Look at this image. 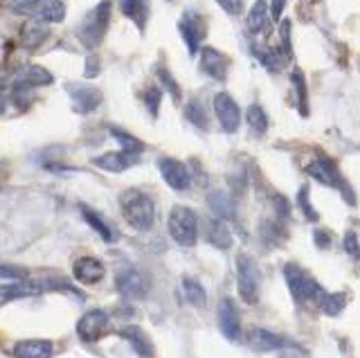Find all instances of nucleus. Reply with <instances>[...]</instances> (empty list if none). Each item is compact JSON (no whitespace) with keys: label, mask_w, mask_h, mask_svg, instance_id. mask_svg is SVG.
<instances>
[{"label":"nucleus","mask_w":360,"mask_h":358,"mask_svg":"<svg viewBox=\"0 0 360 358\" xmlns=\"http://www.w3.org/2000/svg\"><path fill=\"white\" fill-rule=\"evenodd\" d=\"M284 282L288 286V293L297 307L313 305L320 307L322 298L326 295V290L320 286V282L315 279L307 268H302L295 262H288L284 266Z\"/></svg>","instance_id":"1"},{"label":"nucleus","mask_w":360,"mask_h":358,"mask_svg":"<svg viewBox=\"0 0 360 358\" xmlns=\"http://www.w3.org/2000/svg\"><path fill=\"white\" fill-rule=\"evenodd\" d=\"M120 210L124 221L129 223L133 230L149 232L155 226V203L153 198L142 192V189H127L120 196Z\"/></svg>","instance_id":"2"},{"label":"nucleus","mask_w":360,"mask_h":358,"mask_svg":"<svg viewBox=\"0 0 360 358\" xmlns=\"http://www.w3.org/2000/svg\"><path fill=\"white\" fill-rule=\"evenodd\" d=\"M167 230L180 248H194L200 239V217L187 205H174L167 219Z\"/></svg>","instance_id":"3"},{"label":"nucleus","mask_w":360,"mask_h":358,"mask_svg":"<svg viewBox=\"0 0 360 358\" xmlns=\"http://www.w3.org/2000/svg\"><path fill=\"white\" fill-rule=\"evenodd\" d=\"M110 12L112 3L110 0H101L99 5H95L90 12L84 16L82 25L77 27V39L82 41V46L86 48H97L104 41L108 25H110Z\"/></svg>","instance_id":"4"},{"label":"nucleus","mask_w":360,"mask_h":358,"mask_svg":"<svg viewBox=\"0 0 360 358\" xmlns=\"http://www.w3.org/2000/svg\"><path fill=\"white\" fill-rule=\"evenodd\" d=\"M262 268L252 255L241 252L236 257V290L245 305H257L262 298Z\"/></svg>","instance_id":"5"},{"label":"nucleus","mask_w":360,"mask_h":358,"mask_svg":"<svg viewBox=\"0 0 360 358\" xmlns=\"http://www.w3.org/2000/svg\"><path fill=\"white\" fill-rule=\"evenodd\" d=\"M178 32H180V37H183V43L187 46V52L194 57V54L200 52L202 41L207 37L205 16L196 12V9H185L183 16L178 20Z\"/></svg>","instance_id":"6"},{"label":"nucleus","mask_w":360,"mask_h":358,"mask_svg":"<svg viewBox=\"0 0 360 358\" xmlns=\"http://www.w3.org/2000/svg\"><path fill=\"white\" fill-rule=\"evenodd\" d=\"M307 174L313 178V181H318L320 185L324 187H333V189H340L345 200H347V194L352 196V189H349V185L345 183L342 174L338 172V167L331 158H326V155H318L315 160H311L307 165ZM352 200L356 203V198L352 196Z\"/></svg>","instance_id":"7"},{"label":"nucleus","mask_w":360,"mask_h":358,"mask_svg":"<svg viewBox=\"0 0 360 358\" xmlns=\"http://www.w3.org/2000/svg\"><path fill=\"white\" fill-rule=\"evenodd\" d=\"M212 108H214V115H217V122L223 133H232L239 131L241 127V120H243V113H241V106L236 104V99L230 95V93H217L212 99Z\"/></svg>","instance_id":"8"},{"label":"nucleus","mask_w":360,"mask_h":358,"mask_svg":"<svg viewBox=\"0 0 360 358\" xmlns=\"http://www.w3.org/2000/svg\"><path fill=\"white\" fill-rule=\"evenodd\" d=\"M75 331L79 335V340L99 343L101 338H106L110 331V316L104 309H90L77 320Z\"/></svg>","instance_id":"9"},{"label":"nucleus","mask_w":360,"mask_h":358,"mask_svg":"<svg viewBox=\"0 0 360 358\" xmlns=\"http://www.w3.org/2000/svg\"><path fill=\"white\" fill-rule=\"evenodd\" d=\"M245 343L257 354L284 352V350H300L295 340H290V338H286V335L275 333V331H270V329H264V327L252 329L250 333H248Z\"/></svg>","instance_id":"10"},{"label":"nucleus","mask_w":360,"mask_h":358,"mask_svg":"<svg viewBox=\"0 0 360 358\" xmlns=\"http://www.w3.org/2000/svg\"><path fill=\"white\" fill-rule=\"evenodd\" d=\"M149 288L151 284H149V279H146V275L133 266L120 268L115 275V290L127 300H142L149 293Z\"/></svg>","instance_id":"11"},{"label":"nucleus","mask_w":360,"mask_h":358,"mask_svg":"<svg viewBox=\"0 0 360 358\" xmlns=\"http://www.w3.org/2000/svg\"><path fill=\"white\" fill-rule=\"evenodd\" d=\"M158 172H160L162 181L172 187L174 192H187L191 187V172L183 160L162 155V158H158Z\"/></svg>","instance_id":"12"},{"label":"nucleus","mask_w":360,"mask_h":358,"mask_svg":"<svg viewBox=\"0 0 360 358\" xmlns=\"http://www.w3.org/2000/svg\"><path fill=\"white\" fill-rule=\"evenodd\" d=\"M217 318H219V331L223 333L225 340L236 343L241 338V316H239V307H236V302L232 298H223L219 302Z\"/></svg>","instance_id":"13"},{"label":"nucleus","mask_w":360,"mask_h":358,"mask_svg":"<svg viewBox=\"0 0 360 358\" xmlns=\"http://www.w3.org/2000/svg\"><path fill=\"white\" fill-rule=\"evenodd\" d=\"M198 68L200 72L210 77L214 82H225L228 79V70H230V59L225 57L223 52L217 48H200V59H198Z\"/></svg>","instance_id":"14"},{"label":"nucleus","mask_w":360,"mask_h":358,"mask_svg":"<svg viewBox=\"0 0 360 358\" xmlns=\"http://www.w3.org/2000/svg\"><path fill=\"white\" fill-rule=\"evenodd\" d=\"M68 93H70L72 108L77 110L79 115L93 113V110L99 108L101 99H104V95H101L99 88L88 86V84H70V86H68Z\"/></svg>","instance_id":"15"},{"label":"nucleus","mask_w":360,"mask_h":358,"mask_svg":"<svg viewBox=\"0 0 360 358\" xmlns=\"http://www.w3.org/2000/svg\"><path fill=\"white\" fill-rule=\"evenodd\" d=\"M202 239L217 250H230L234 245V237H232V230L228 228V223L217 217L202 219Z\"/></svg>","instance_id":"16"},{"label":"nucleus","mask_w":360,"mask_h":358,"mask_svg":"<svg viewBox=\"0 0 360 358\" xmlns=\"http://www.w3.org/2000/svg\"><path fill=\"white\" fill-rule=\"evenodd\" d=\"M72 275L79 284L93 286L106 277V266L101 260H97V257H79V260L72 264Z\"/></svg>","instance_id":"17"},{"label":"nucleus","mask_w":360,"mask_h":358,"mask_svg":"<svg viewBox=\"0 0 360 358\" xmlns=\"http://www.w3.org/2000/svg\"><path fill=\"white\" fill-rule=\"evenodd\" d=\"M45 293L43 282H32V279H22V282H7L0 284V307H7L16 300H25Z\"/></svg>","instance_id":"18"},{"label":"nucleus","mask_w":360,"mask_h":358,"mask_svg":"<svg viewBox=\"0 0 360 358\" xmlns=\"http://www.w3.org/2000/svg\"><path fill=\"white\" fill-rule=\"evenodd\" d=\"M120 335L131 345V350L140 358H155V345L151 340V335L142 327H138V324H127V327H122Z\"/></svg>","instance_id":"19"},{"label":"nucleus","mask_w":360,"mask_h":358,"mask_svg":"<svg viewBox=\"0 0 360 358\" xmlns=\"http://www.w3.org/2000/svg\"><path fill=\"white\" fill-rule=\"evenodd\" d=\"M135 162H138V155L127 153V151H106L97 155V158H93V165L108 174H122L131 170Z\"/></svg>","instance_id":"20"},{"label":"nucleus","mask_w":360,"mask_h":358,"mask_svg":"<svg viewBox=\"0 0 360 358\" xmlns=\"http://www.w3.org/2000/svg\"><path fill=\"white\" fill-rule=\"evenodd\" d=\"M11 356L14 358H54V345L45 338L18 340L11 347Z\"/></svg>","instance_id":"21"},{"label":"nucleus","mask_w":360,"mask_h":358,"mask_svg":"<svg viewBox=\"0 0 360 358\" xmlns=\"http://www.w3.org/2000/svg\"><path fill=\"white\" fill-rule=\"evenodd\" d=\"M207 205L217 219H223V221L236 219V200L230 192H225V189H214V192H210Z\"/></svg>","instance_id":"22"},{"label":"nucleus","mask_w":360,"mask_h":358,"mask_svg":"<svg viewBox=\"0 0 360 358\" xmlns=\"http://www.w3.org/2000/svg\"><path fill=\"white\" fill-rule=\"evenodd\" d=\"M248 30L252 32L255 37H266L270 34V30H273V18H270V9L264 0H257L252 5V9L248 12Z\"/></svg>","instance_id":"23"},{"label":"nucleus","mask_w":360,"mask_h":358,"mask_svg":"<svg viewBox=\"0 0 360 358\" xmlns=\"http://www.w3.org/2000/svg\"><path fill=\"white\" fill-rule=\"evenodd\" d=\"M43 23H63L65 20V5L63 0H37L34 5L25 7Z\"/></svg>","instance_id":"24"},{"label":"nucleus","mask_w":360,"mask_h":358,"mask_svg":"<svg viewBox=\"0 0 360 358\" xmlns=\"http://www.w3.org/2000/svg\"><path fill=\"white\" fill-rule=\"evenodd\" d=\"M79 210H82L84 221L99 234L101 241H106V243H115L117 241V232L112 230V226L99 215V212H95L93 207H88V205H79Z\"/></svg>","instance_id":"25"},{"label":"nucleus","mask_w":360,"mask_h":358,"mask_svg":"<svg viewBox=\"0 0 360 358\" xmlns=\"http://www.w3.org/2000/svg\"><path fill=\"white\" fill-rule=\"evenodd\" d=\"M54 77L50 70L41 68V65H27V68L18 70L16 75V88H39V86H50Z\"/></svg>","instance_id":"26"},{"label":"nucleus","mask_w":360,"mask_h":358,"mask_svg":"<svg viewBox=\"0 0 360 358\" xmlns=\"http://www.w3.org/2000/svg\"><path fill=\"white\" fill-rule=\"evenodd\" d=\"M180 290L189 307L194 309H205L207 307V290L196 277H183L180 279Z\"/></svg>","instance_id":"27"},{"label":"nucleus","mask_w":360,"mask_h":358,"mask_svg":"<svg viewBox=\"0 0 360 358\" xmlns=\"http://www.w3.org/2000/svg\"><path fill=\"white\" fill-rule=\"evenodd\" d=\"M48 34H50L48 25L41 23V20H30V23H25L20 30V46L27 50H34L48 39Z\"/></svg>","instance_id":"28"},{"label":"nucleus","mask_w":360,"mask_h":358,"mask_svg":"<svg viewBox=\"0 0 360 358\" xmlns=\"http://www.w3.org/2000/svg\"><path fill=\"white\" fill-rule=\"evenodd\" d=\"M183 115L189 122L191 127L198 129V131H210V115H207V108L200 99H189L183 108Z\"/></svg>","instance_id":"29"},{"label":"nucleus","mask_w":360,"mask_h":358,"mask_svg":"<svg viewBox=\"0 0 360 358\" xmlns=\"http://www.w3.org/2000/svg\"><path fill=\"white\" fill-rule=\"evenodd\" d=\"M245 122L248 127H250L252 136L257 138H264L268 133V127H270V120H268V113L264 110L262 104H250L245 110Z\"/></svg>","instance_id":"30"},{"label":"nucleus","mask_w":360,"mask_h":358,"mask_svg":"<svg viewBox=\"0 0 360 358\" xmlns=\"http://www.w3.org/2000/svg\"><path fill=\"white\" fill-rule=\"evenodd\" d=\"M122 12L142 32L149 18V0H122Z\"/></svg>","instance_id":"31"},{"label":"nucleus","mask_w":360,"mask_h":358,"mask_svg":"<svg viewBox=\"0 0 360 358\" xmlns=\"http://www.w3.org/2000/svg\"><path fill=\"white\" fill-rule=\"evenodd\" d=\"M108 133H110V138L115 140L120 144V149L122 151H127V153H133V155H140L146 147H144V142L140 138H135L133 133L129 131H124L120 127H108Z\"/></svg>","instance_id":"32"},{"label":"nucleus","mask_w":360,"mask_h":358,"mask_svg":"<svg viewBox=\"0 0 360 358\" xmlns=\"http://www.w3.org/2000/svg\"><path fill=\"white\" fill-rule=\"evenodd\" d=\"M290 86H292V95H295V104H297L300 115L307 117L309 115V86H307V79H304L302 70L295 68L290 72Z\"/></svg>","instance_id":"33"},{"label":"nucleus","mask_w":360,"mask_h":358,"mask_svg":"<svg viewBox=\"0 0 360 358\" xmlns=\"http://www.w3.org/2000/svg\"><path fill=\"white\" fill-rule=\"evenodd\" d=\"M259 237H262V243L266 248H277V245L286 239V232L281 230V226L275 219H264L262 228H259Z\"/></svg>","instance_id":"34"},{"label":"nucleus","mask_w":360,"mask_h":358,"mask_svg":"<svg viewBox=\"0 0 360 358\" xmlns=\"http://www.w3.org/2000/svg\"><path fill=\"white\" fill-rule=\"evenodd\" d=\"M155 75H158V82L162 86V91L178 104L180 97H183V88H180V84L174 79V75L169 72V68H165V65H155Z\"/></svg>","instance_id":"35"},{"label":"nucleus","mask_w":360,"mask_h":358,"mask_svg":"<svg viewBox=\"0 0 360 358\" xmlns=\"http://www.w3.org/2000/svg\"><path fill=\"white\" fill-rule=\"evenodd\" d=\"M345 307H347V295H345V293H326V295L322 298V302H320V307H318V309H320L322 313H326V316L335 318V316H340Z\"/></svg>","instance_id":"36"},{"label":"nucleus","mask_w":360,"mask_h":358,"mask_svg":"<svg viewBox=\"0 0 360 358\" xmlns=\"http://www.w3.org/2000/svg\"><path fill=\"white\" fill-rule=\"evenodd\" d=\"M162 97H165V91L158 86H146L144 91V104H146V110L151 113V117H158V110H160V104H162Z\"/></svg>","instance_id":"37"},{"label":"nucleus","mask_w":360,"mask_h":358,"mask_svg":"<svg viewBox=\"0 0 360 358\" xmlns=\"http://www.w3.org/2000/svg\"><path fill=\"white\" fill-rule=\"evenodd\" d=\"M295 203H297V207L302 210V215L307 217L309 221H313V223H315V221H320V215H318V212H315L313 203L309 200V187H300Z\"/></svg>","instance_id":"38"},{"label":"nucleus","mask_w":360,"mask_h":358,"mask_svg":"<svg viewBox=\"0 0 360 358\" xmlns=\"http://www.w3.org/2000/svg\"><path fill=\"white\" fill-rule=\"evenodd\" d=\"M27 279V271L20 266H11V264H0V282H22Z\"/></svg>","instance_id":"39"},{"label":"nucleus","mask_w":360,"mask_h":358,"mask_svg":"<svg viewBox=\"0 0 360 358\" xmlns=\"http://www.w3.org/2000/svg\"><path fill=\"white\" fill-rule=\"evenodd\" d=\"M279 34H281V50L288 59H292V48H290V20H281V27H279Z\"/></svg>","instance_id":"40"},{"label":"nucleus","mask_w":360,"mask_h":358,"mask_svg":"<svg viewBox=\"0 0 360 358\" xmlns=\"http://www.w3.org/2000/svg\"><path fill=\"white\" fill-rule=\"evenodd\" d=\"M345 252L352 255V257H360V239L354 230H349L345 234Z\"/></svg>","instance_id":"41"},{"label":"nucleus","mask_w":360,"mask_h":358,"mask_svg":"<svg viewBox=\"0 0 360 358\" xmlns=\"http://www.w3.org/2000/svg\"><path fill=\"white\" fill-rule=\"evenodd\" d=\"M217 5L230 16H239L243 12V0H217Z\"/></svg>","instance_id":"42"},{"label":"nucleus","mask_w":360,"mask_h":358,"mask_svg":"<svg viewBox=\"0 0 360 358\" xmlns=\"http://www.w3.org/2000/svg\"><path fill=\"white\" fill-rule=\"evenodd\" d=\"M270 18H273V23H277V20H281V14H284L286 9V0H270Z\"/></svg>","instance_id":"43"},{"label":"nucleus","mask_w":360,"mask_h":358,"mask_svg":"<svg viewBox=\"0 0 360 358\" xmlns=\"http://www.w3.org/2000/svg\"><path fill=\"white\" fill-rule=\"evenodd\" d=\"M313 239H315V245H318V248H329L331 245V234L324 230H315Z\"/></svg>","instance_id":"44"},{"label":"nucleus","mask_w":360,"mask_h":358,"mask_svg":"<svg viewBox=\"0 0 360 358\" xmlns=\"http://www.w3.org/2000/svg\"><path fill=\"white\" fill-rule=\"evenodd\" d=\"M5 108H7V102H5V97H3V95H0V115H3V113H5Z\"/></svg>","instance_id":"45"}]
</instances>
